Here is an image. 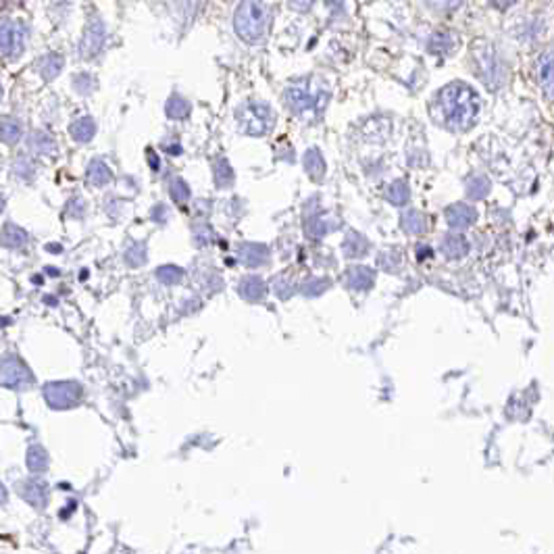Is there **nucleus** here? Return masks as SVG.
Instances as JSON below:
<instances>
[{
	"label": "nucleus",
	"mask_w": 554,
	"mask_h": 554,
	"mask_svg": "<svg viewBox=\"0 0 554 554\" xmlns=\"http://www.w3.org/2000/svg\"><path fill=\"white\" fill-rule=\"evenodd\" d=\"M171 196H173L175 202H185L190 198V188H188V184L182 178H175L171 182Z\"/></svg>",
	"instance_id": "nucleus-32"
},
{
	"label": "nucleus",
	"mask_w": 554,
	"mask_h": 554,
	"mask_svg": "<svg viewBox=\"0 0 554 554\" xmlns=\"http://www.w3.org/2000/svg\"><path fill=\"white\" fill-rule=\"evenodd\" d=\"M330 288V281H325V279H310L307 286L303 288V292L307 294V296H319L321 292H325Z\"/></svg>",
	"instance_id": "nucleus-35"
},
{
	"label": "nucleus",
	"mask_w": 554,
	"mask_h": 554,
	"mask_svg": "<svg viewBox=\"0 0 554 554\" xmlns=\"http://www.w3.org/2000/svg\"><path fill=\"white\" fill-rule=\"evenodd\" d=\"M21 494H23V498L30 502L31 506H36V509H42V506H46V500H48V488L44 486V484H40V482H28V484H23V488H21Z\"/></svg>",
	"instance_id": "nucleus-12"
},
{
	"label": "nucleus",
	"mask_w": 554,
	"mask_h": 554,
	"mask_svg": "<svg viewBox=\"0 0 554 554\" xmlns=\"http://www.w3.org/2000/svg\"><path fill=\"white\" fill-rule=\"evenodd\" d=\"M273 288H276V292H277V296L279 298H288L292 292H294V283H292V279L288 276H279L273 281Z\"/></svg>",
	"instance_id": "nucleus-34"
},
{
	"label": "nucleus",
	"mask_w": 554,
	"mask_h": 554,
	"mask_svg": "<svg viewBox=\"0 0 554 554\" xmlns=\"http://www.w3.org/2000/svg\"><path fill=\"white\" fill-rule=\"evenodd\" d=\"M446 221L455 229H467L475 221V211L467 205H452L446 211Z\"/></svg>",
	"instance_id": "nucleus-9"
},
{
	"label": "nucleus",
	"mask_w": 554,
	"mask_h": 554,
	"mask_svg": "<svg viewBox=\"0 0 554 554\" xmlns=\"http://www.w3.org/2000/svg\"><path fill=\"white\" fill-rule=\"evenodd\" d=\"M388 200L392 205H404L408 200V185L404 182H394V184L388 188Z\"/></svg>",
	"instance_id": "nucleus-28"
},
{
	"label": "nucleus",
	"mask_w": 554,
	"mask_h": 554,
	"mask_svg": "<svg viewBox=\"0 0 554 554\" xmlns=\"http://www.w3.org/2000/svg\"><path fill=\"white\" fill-rule=\"evenodd\" d=\"M4 502H6V490H4V486L0 484V506H2Z\"/></svg>",
	"instance_id": "nucleus-39"
},
{
	"label": "nucleus",
	"mask_w": 554,
	"mask_h": 554,
	"mask_svg": "<svg viewBox=\"0 0 554 554\" xmlns=\"http://www.w3.org/2000/svg\"><path fill=\"white\" fill-rule=\"evenodd\" d=\"M273 121V115L269 107L265 104H248L240 111V127L250 134V136H261L265 134Z\"/></svg>",
	"instance_id": "nucleus-4"
},
{
	"label": "nucleus",
	"mask_w": 554,
	"mask_h": 554,
	"mask_svg": "<svg viewBox=\"0 0 554 554\" xmlns=\"http://www.w3.org/2000/svg\"><path fill=\"white\" fill-rule=\"evenodd\" d=\"M373 271L369 267H350L348 269V286L359 290V292H365V290H371L373 288Z\"/></svg>",
	"instance_id": "nucleus-13"
},
{
	"label": "nucleus",
	"mask_w": 554,
	"mask_h": 554,
	"mask_svg": "<svg viewBox=\"0 0 554 554\" xmlns=\"http://www.w3.org/2000/svg\"><path fill=\"white\" fill-rule=\"evenodd\" d=\"M288 102L296 113H308L323 104V96L310 92L307 86H294L288 90Z\"/></svg>",
	"instance_id": "nucleus-6"
},
{
	"label": "nucleus",
	"mask_w": 554,
	"mask_h": 554,
	"mask_svg": "<svg viewBox=\"0 0 554 554\" xmlns=\"http://www.w3.org/2000/svg\"><path fill=\"white\" fill-rule=\"evenodd\" d=\"M238 290H240V296H242V298H246V300H250V303L263 300V298H265V294H267L265 281L256 276L244 277V279L240 281Z\"/></svg>",
	"instance_id": "nucleus-10"
},
{
	"label": "nucleus",
	"mask_w": 554,
	"mask_h": 554,
	"mask_svg": "<svg viewBox=\"0 0 554 554\" xmlns=\"http://www.w3.org/2000/svg\"><path fill=\"white\" fill-rule=\"evenodd\" d=\"M327 232H330V227L323 219H308L307 221V234L310 238H323Z\"/></svg>",
	"instance_id": "nucleus-33"
},
{
	"label": "nucleus",
	"mask_w": 554,
	"mask_h": 554,
	"mask_svg": "<svg viewBox=\"0 0 554 554\" xmlns=\"http://www.w3.org/2000/svg\"><path fill=\"white\" fill-rule=\"evenodd\" d=\"M0 98H2V88H0Z\"/></svg>",
	"instance_id": "nucleus-41"
},
{
	"label": "nucleus",
	"mask_w": 554,
	"mask_h": 554,
	"mask_svg": "<svg viewBox=\"0 0 554 554\" xmlns=\"http://www.w3.org/2000/svg\"><path fill=\"white\" fill-rule=\"evenodd\" d=\"M267 259H269V250L265 244L248 242L240 246V261L248 267H259V265L267 263Z\"/></svg>",
	"instance_id": "nucleus-8"
},
{
	"label": "nucleus",
	"mask_w": 554,
	"mask_h": 554,
	"mask_svg": "<svg viewBox=\"0 0 554 554\" xmlns=\"http://www.w3.org/2000/svg\"><path fill=\"white\" fill-rule=\"evenodd\" d=\"M111 169L102 163V161H92L88 167V180L94 185H104L111 182Z\"/></svg>",
	"instance_id": "nucleus-21"
},
{
	"label": "nucleus",
	"mask_w": 554,
	"mask_h": 554,
	"mask_svg": "<svg viewBox=\"0 0 554 554\" xmlns=\"http://www.w3.org/2000/svg\"><path fill=\"white\" fill-rule=\"evenodd\" d=\"M540 80H542V86L546 88V94L553 96V55L550 53L544 59V67L540 71Z\"/></svg>",
	"instance_id": "nucleus-30"
},
{
	"label": "nucleus",
	"mask_w": 554,
	"mask_h": 554,
	"mask_svg": "<svg viewBox=\"0 0 554 554\" xmlns=\"http://www.w3.org/2000/svg\"><path fill=\"white\" fill-rule=\"evenodd\" d=\"M44 398L53 408H69L82 398V386L75 381H55L44 388Z\"/></svg>",
	"instance_id": "nucleus-3"
},
{
	"label": "nucleus",
	"mask_w": 554,
	"mask_h": 554,
	"mask_svg": "<svg viewBox=\"0 0 554 554\" xmlns=\"http://www.w3.org/2000/svg\"><path fill=\"white\" fill-rule=\"evenodd\" d=\"M215 180L217 185L219 188H225V185H232L234 182V173H232V169H229V163L227 161H217L215 165Z\"/></svg>",
	"instance_id": "nucleus-29"
},
{
	"label": "nucleus",
	"mask_w": 554,
	"mask_h": 554,
	"mask_svg": "<svg viewBox=\"0 0 554 554\" xmlns=\"http://www.w3.org/2000/svg\"><path fill=\"white\" fill-rule=\"evenodd\" d=\"M234 26L238 36L248 42L254 44L265 36V9L259 0H244L238 11H236V19Z\"/></svg>",
	"instance_id": "nucleus-2"
},
{
	"label": "nucleus",
	"mask_w": 554,
	"mask_h": 554,
	"mask_svg": "<svg viewBox=\"0 0 554 554\" xmlns=\"http://www.w3.org/2000/svg\"><path fill=\"white\" fill-rule=\"evenodd\" d=\"M71 136L77 140V142H88V140H92V136L96 134V125L90 117H82V119H77L75 124L71 125Z\"/></svg>",
	"instance_id": "nucleus-19"
},
{
	"label": "nucleus",
	"mask_w": 554,
	"mask_h": 554,
	"mask_svg": "<svg viewBox=\"0 0 554 554\" xmlns=\"http://www.w3.org/2000/svg\"><path fill=\"white\" fill-rule=\"evenodd\" d=\"M156 277L158 281L167 283V286H173V283H180L184 279V271L180 267H173V265H165V267H158L156 269Z\"/></svg>",
	"instance_id": "nucleus-25"
},
{
	"label": "nucleus",
	"mask_w": 554,
	"mask_h": 554,
	"mask_svg": "<svg viewBox=\"0 0 554 554\" xmlns=\"http://www.w3.org/2000/svg\"><path fill=\"white\" fill-rule=\"evenodd\" d=\"M494 4L498 6V9H509L511 4H515L517 0H492Z\"/></svg>",
	"instance_id": "nucleus-38"
},
{
	"label": "nucleus",
	"mask_w": 554,
	"mask_h": 554,
	"mask_svg": "<svg viewBox=\"0 0 554 554\" xmlns=\"http://www.w3.org/2000/svg\"><path fill=\"white\" fill-rule=\"evenodd\" d=\"M488 192H490V182H488L486 178H482V175L473 178V180L467 184V194H469V198H473V200L486 198Z\"/></svg>",
	"instance_id": "nucleus-23"
},
{
	"label": "nucleus",
	"mask_w": 554,
	"mask_h": 554,
	"mask_svg": "<svg viewBox=\"0 0 554 554\" xmlns=\"http://www.w3.org/2000/svg\"><path fill=\"white\" fill-rule=\"evenodd\" d=\"M479 67H484L479 73H482V77L486 80V84L490 86V88H498L500 86V80H502V71L500 69H496V59H494L492 53H488L486 55V59H479Z\"/></svg>",
	"instance_id": "nucleus-16"
},
{
	"label": "nucleus",
	"mask_w": 554,
	"mask_h": 554,
	"mask_svg": "<svg viewBox=\"0 0 554 554\" xmlns=\"http://www.w3.org/2000/svg\"><path fill=\"white\" fill-rule=\"evenodd\" d=\"M305 169L308 171V175H313V180H321L325 175V161L317 148H310L305 154Z\"/></svg>",
	"instance_id": "nucleus-17"
},
{
	"label": "nucleus",
	"mask_w": 554,
	"mask_h": 554,
	"mask_svg": "<svg viewBox=\"0 0 554 554\" xmlns=\"http://www.w3.org/2000/svg\"><path fill=\"white\" fill-rule=\"evenodd\" d=\"M28 467L33 473H42L48 469V455L42 446H31L28 452Z\"/></svg>",
	"instance_id": "nucleus-22"
},
{
	"label": "nucleus",
	"mask_w": 554,
	"mask_h": 554,
	"mask_svg": "<svg viewBox=\"0 0 554 554\" xmlns=\"http://www.w3.org/2000/svg\"><path fill=\"white\" fill-rule=\"evenodd\" d=\"M167 115H169L171 119H184V117L190 115V104L185 102L184 98L173 96V98L167 102Z\"/></svg>",
	"instance_id": "nucleus-26"
},
{
	"label": "nucleus",
	"mask_w": 554,
	"mask_h": 554,
	"mask_svg": "<svg viewBox=\"0 0 554 554\" xmlns=\"http://www.w3.org/2000/svg\"><path fill=\"white\" fill-rule=\"evenodd\" d=\"M102 42H104V28H102L100 21H92L90 30L86 33L84 42H82V53H84V57H94V55L100 50Z\"/></svg>",
	"instance_id": "nucleus-11"
},
{
	"label": "nucleus",
	"mask_w": 554,
	"mask_h": 554,
	"mask_svg": "<svg viewBox=\"0 0 554 554\" xmlns=\"http://www.w3.org/2000/svg\"><path fill=\"white\" fill-rule=\"evenodd\" d=\"M438 104L442 111V121L455 131L469 129L479 115V96L462 82L446 86L438 96Z\"/></svg>",
	"instance_id": "nucleus-1"
},
{
	"label": "nucleus",
	"mask_w": 554,
	"mask_h": 554,
	"mask_svg": "<svg viewBox=\"0 0 554 554\" xmlns=\"http://www.w3.org/2000/svg\"><path fill=\"white\" fill-rule=\"evenodd\" d=\"M33 148H36L38 153H53V151H55V144H53L50 138L38 134V136L33 138Z\"/></svg>",
	"instance_id": "nucleus-36"
},
{
	"label": "nucleus",
	"mask_w": 554,
	"mask_h": 554,
	"mask_svg": "<svg viewBox=\"0 0 554 554\" xmlns=\"http://www.w3.org/2000/svg\"><path fill=\"white\" fill-rule=\"evenodd\" d=\"M2 209H4V198H2V194H0V213H2Z\"/></svg>",
	"instance_id": "nucleus-40"
},
{
	"label": "nucleus",
	"mask_w": 554,
	"mask_h": 554,
	"mask_svg": "<svg viewBox=\"0 0 554 554\" xmlns=\"http://www.w3.org/2000/svg\"><path fill=\"white\" fill-rule=\"evenodd\" d=\"M0 242L9 248H19L28 242V234H26V229H21L19 225L6 223V225L2 227V234H0Z\"/></svg>",
	"instance_id": "nucleus-15"
},
{
	"label": "nucleus",
	"mask_w": 554,
	"mask_h": 554,
	"mask_svg": "<svg viewBox=\"0 0 554 554\" xmlns=\"http://www.w3.org/2000/svg\"><path fill=\"white\" fill-rule=\"evenodd\" d=\"M402 227L408 234H423L425 227H428V221L419 211H408V213L402 215Z\"/></svg>",
	"instance_id": "nucleus-20"
},
{
	"label": "nucleus",
	"mask_w": 554,
	"mask_h": 554,
	"mask_svg": "<svg viewBox=\"0 0 554 554\" xmlns=\"http://www.w3.org/2000/svg\"><path fill=\"white\" fill-rule=\"evenodd\" d=\"M0 138L6 142V144H15L19 138H21V125L13 119H4L0 124Z\"/></svg>",
	"instance_id": "nucleus-24"
},
{
	"label": "nucleus",
	"mask_w": 554,
	"mask_h": 554,
	"mask_svg": "<svg viewBox=\"0 0 554 554\" xmlns=\"http://www.w3.org/2000/svg\"><path fill=\"white\" fill-rule=\"evenodd\" d=\"M430 4L440 11H452L461 4V0H430Z\"/></svg>",
	"instance_id": "nucleus-37"
},
{
	"label": "nucleus",
	"mask_w": 554,
	"mask_h": 554,
	"mask_svg": "<svg viewBox=\"0 0 554 554\" xmlns=\"http://www.w3.org/2000/svg\"><path fill=\"white\" fill-rule=\"evenodd\" d=\"M344 254L348 256V259H357V256H363L365 252H367V240L363 238V236H359V234H348L346 236V242H344Z\"/></svg>",
	"instance_id": "nucleus-18"
},
{
	"label": "nucleus",
	"mask_w": 554,
	"mask_h": 554,
	"mask_svg": "<svg viewBox=\"0 0 554 554\" xmlns=\"http://www.w3.org/2000/svg\"><path fill=\"white\" fill-rule=\"evenodd\" d=\"M23 48V33L17 23H4L0 26V55L15 57Z\"/></svg>",
	"instance_id": "nucleus-7"
},
{
	"label": "nucleus",
	"mask_w": 554,
	"mask_h": 554,
	"mask_svg": "<svg viewBox=\"0 0 554 554\" xmlns=\"http://www.w3.org/2000/svg\"><path fill=\"white\" fill-rule=\"evenodd\" d=\"M452 46H455V40H452L448 33H435L430 42V50L431 53H435V55H444V53H448Z\"/></svg>",
	"instance_id": "nucleus-27"
},
{
	"label": "nucleus",
	"mask_w": 554,
	"mask_h": 554,
	"mask_svg": "<svg viewBox=\"0 0 554 554\" xmlns=\"http://www.w3.org/2000/svg\"><path fill=\"white\" fill-rule=\"evenodd\" d=\"M31 381L30 369L17 357H6L0 361V384L6 388H21Z\"/></svg>",
	"instance_id": "nucleus-5"
},
{
	"label": "nucleus",
	"mask_w": 554,
	"mask_h": 554,
	"mask_svg": "<svg viewBox=\"0 0 554 554\" xmlns=\"http://www.w3.org/2000/svg\"><path fill=\"white\" fill-rule=\"evenodd\" d=\"M125 259H127V263H129L131 267L142 265V263L146 261V248H144V244H134V246L125 252Z\"/></svg>",
	"instance_id": "nucleus-31"
},
{
	"label": "nucleus",
	"mask_w": 554,
	"mask_h": 554,
	"mask_svg": "<svg viewBox=\"0 0 554 554\" xmlns=\"http://www.w3.org/2000/svg\"><path fill=\"white\" fill-rule=\"evenodd\" d=\"M442 252H444L448 259L457 261V259H462V256L469 252V244H467V240H465L462 236L448 234V236L442 240Z\"/></svg>",
	"instance_id": "nucleus-14"
}]
</instances>
